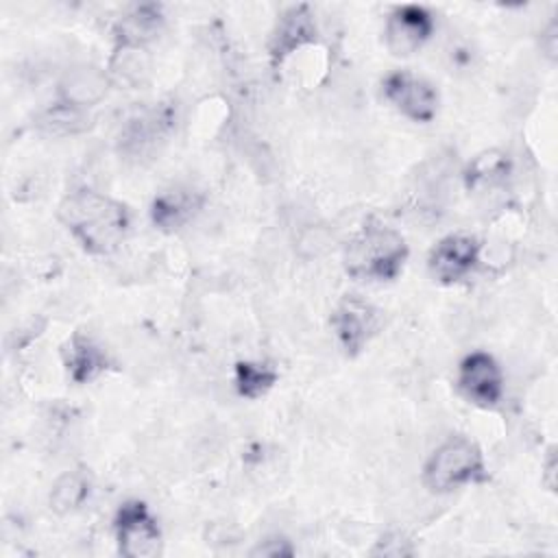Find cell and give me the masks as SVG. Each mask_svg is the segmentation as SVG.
Masks as SVG:
<instances>
[{
	"mask_svg": "<svg viewBox=\"0 0 558 558\" xmlns=\"http://www.w3.org/2000/svg\"><path fill=\"white\" fill-rule=\"evenodd\" d=\"M57 218L92 255L113 253L131 227V216L124 203L89 187L70 192L59 203Z\"/></svg>",
	"mask_w": 558,
	"mask_h": 558,
	"instance_id": "1",
	"label": "cell"
},
{
	"mask_svg": "<svg viewBox=\"0 0 558 558\" xmlns=\"http://www.w3.org/2000/svg\"><path fill=\"white\" fill-rule=\"evenodd\" d=\"M408 259L405 238L377 216H368L344 246V270L362 281H392Z\"/></svg>",
	"mask_w": 558,
	"mask_h": 558,
	"instance_id": "2",
	"label": "cell"
},
{
	"mask_svg": "<svg viewBox=\"0 0 558 558\" xmlns=\"http://www.w3.org/2000/svg\"><path fill=\"white\" fill-rule=\"evenodd\" d=\"M484 477V456L466 436H449L423 464V484L432 493H451Z\"/></svg>",
	"mask_w": 558,
	"mask_h": 558,
	"instance_id": "3",
	"label": "cell"
},
{
	"mask_svg": "<svg viewBox=\"0 0 558 558\" xmlns=\"http://www.w3.org/2000/svg\"><path fill=\"white\" fill-rule=\"evenodd\" d=\"M118 551L126 558H155L161 551V530L148 506L140 499L124 501L113 519Z\"/></svg>",
	"mask_w": 558,
	"mask_h": 558,
	"instance_id": "4",
	"label": "cell"
},
{
	"mask_svg": "<svg viewBox=\"0 0 558 558\" xmlns=\"http://www.w3.org/2000/svg\"><path fill=\"white\" fill-rule=\"evenodd\" d=\"M174 129V107L155 102L153 107L137 109L120 131V150L126 157H153Z\"/></svg>",
	"mask_w": 558,
	"mask_h": 558,
	"instance_id": "5",
	"label": "cell"
},
{
	"mask_svg": "<svg viewBox=\"0 0 558 558\" xmlns=\"http://www.w3.org/2000/svg\"><path fill=\"white\" fill-rule=\"evenodd\" d=\"M384 98L408 120L427 124L438 113V89L423 76L408 70L390 72L384 83Z\"/></svg>",
	"mask_w": 558,
	"mask_h": 558,
	"instance_id": "6",
	"label": "cell"
},
{
	"mask_svg": "<svg viewBox=\"0 0 558 558\" xmlns=\"http://www.w3.org/2000/svg\"><path fill=\"white\" fill-rule=\"evenodd\" d=\"M456 384L469 403L484 410L497 408L504 397V373L497 360L486 351H473L462 357Z\"/></svg>",
	"mask_w": 558,
	"mask_h": 558,
	"instance_id": "7",
	"label": "cell"
},
{
	"mask_svg": "<svg viewBox=\"0 0 558 558\" xmlns=\"http://www.w3.org/2000/svg\"><path fill=\"white\" fill-rule=\"evenodd\" d=\"M379 310L357 294L342 296L331 314V329L347 355H357L379 331Z\"/></svg>",
	"mask_w": 558,
	"mask_h": 558,
	"instance_id": "8",
	"label": "cell"
},
{
	"mask_svg": "<svg viewBox=\"0 0 558 558\" xmlns=\"http://www.w3.org/2000/svg\"><path fill=\"white\" fill-rule=\"evenodd\" d=\"M482 244L475 235L469 233H451L438 240V244L429 251L427 270L434 281L451 286L466 279L477 262H480Z\"/></svg>",
	"mask_w": 558,
	"mask_h": 558,
	"instance_id": "9",
	"label": "cell"
},
{
	"mask_svg": "<svg viewBox=\"0 0 558 558\" xmlns=\"http://www.w3.org/2000/svg\"><path fill=\"white\" fill-rule=\"evenodd\" d=\"M434 33V17L425 7L401 4L395 7L384 26V41L395 57H410L418 52Z\"/></svg>",
	"mask_w": 558,
	"mask_h": 558,
	"instance_id": "10",
	"label": "cell"
},
{
	"mask_svg": "<svg viewBox=\"0 0 558 558\" xmlns=\"http://www.w3.org/2000/svg\"><path fill=\"white\" fill-rule=\"evenodd\" d=\"M111 85L113 83L107 70H100L92 63H78L65 70V74L61 76L57 87V94H59L57 100L87 111L89 107L98 105L107 96Z\"/></svg>",
	"mask_w": 558,
	"mask_h": 558,
	"instance_id": "11",
	"label": "cell"
},
{
	"mask_svg": "<svg viewBox=\"0 0 558 558\" xmlns=\"http://www.w3.org/2000/svg\"><path fill=\"white\" fill-rule=\"evenodd\" d=\"M203 207V194L194 187L174 185L161 190L150 205V220L161 231H177L185 227Z\"/></svg>",
	"mask_w": 558,
	"mask_h": 558,
	"instance_id": "12",
	"label": "cell"
},
{
	"mask_svg": "<svg viewBox=\"0 0 558 558\" xmlns=\"http://www.w3.org/2000/svg\"><path fill=\"white\" fill-rule=\"evenodd\" d=\"M316 24L307 4H294L286 9L272 31L270 37V59L272 63H281L288 54L299 50L301 46L314 41Z\"/></svg>",
	"mask_w": 558,
	"mask_h": 558,
	"instance_id": "13",
	"label": "cell"
},
{
	"mask_svg": "<svg viewBox=\"0 0 558 558\" xmlns=\"http://www.w3.org/2000/svg\"><path fill=\"white\" fill-rule=\"evenodd\" d=\"M61 353H63V366L68 371V377L74 384L94 381L109 364V357L102 351V347L83 333H74L63 344Z\"/></svg>",
	"mask_w": 558,
	"mask_h": 558,
	"instance_id": "14",
	"label": "cell"
},
{
	"mask_svg": "<svg viewBox=\"0 0 558 558\" xmlns=\"http://www.w3.org/2000/svg\"><path fill=\"white\" fill-rule=\"evenodd\" d=\"M163 22L166 17H163L161 4H155V2L135 4L116 22L113 26L116 44L146 46L161 33Z\"/></svg>",
	"mask_w": 558,
	"mask_h": 558,
	"instance_id": "15",
	"label": "cell"
},
{
	"mask_svg": "<svg viewBox=\"0 0 558 558\" xmlns=\"http://www.w3.org/2000/svg\"><path fill=\"white\" fill-rule=\"evenodd\" d=\"M107 74L111 83L124 85V87H142L153 76V57L146 50V46H131V44H116Z\"/></svg>",
	"mask_w": 558,
	"mask_h": 558,
	"instance_id": "16",
	"label": "cell"
},
{
	"mask_svg": "<svg viewBox=\"0 0 558 558\" xmlns=\"http://www.w3.org/2000/svg\"><path fill=\"white\" fill-rule=\"evenodd\" d=\"M35 126L46 135L65 137V135H76V133L87 131L89 116L85 109H78V107L57 100L54 105H50L37 113Z\"/></svg>",
	"mask_w": 558,
	"mask_h": 558,
	"instance_id": "17",
	"label": "cell"
},
{
	"mask_svg": "<svg viewBox=\"0 0 558 558\" xmlns=\"http://www.w3.org/2000/svg\"><path fill=\"white\" fill-rule=\"evenodd\" d=\"M89 490H92V482L85 471H78V469L65 471L52 482L48 504L57 514H68L78 510L87 501Z\"/></svg>",
	"mask_w": 558,
	"mask_h": 558,
	"instance_id": "18",
	"label": "cell"
},
{
	"mask_svg": "<svg viewBox=\"0 0 558 558\" xmlns=\"http://www.w3.org/2000/svg\"><path fill=\"white\" fill-rule=\"evenodd\" d=\"M235 390L244 399L264 397L277 381V368L264 360H240L233 373Z\"/></svg>",
	"mask_w": 558,
	"mask_h": 558,
	"instance_id": "19",
	"label": "cell"
},
{
	"mask_svg": "<svg viewBox=\"0 0 558 558\" xmlns=\"http://www.w3.org/2000/svg\"><path fill=\"white\" fill-rule=\"evenodd\" d=\"M510 170V161L499 150H484L480 153L464 174L469 190H490L506 181Z\"/></svg>",
	"mask_w": 558,
	"mask_h": 558,
	"instance_id": "20",
	"label": "cell"
},
{
	"mask_svg": "<svg viewBox=\"0 0 558 558\" xmlns=\"http://www.w3.org/2000/svg\"><path fill=\"white\" fill-rule=\"evenodd\" d=\"M377 556H410L412 547L410 541H405L401 534H388L381 541H377V547L373 549Z\"/></svg>",
	"mask_w": 558,
	"mask_h": 558,
	"instance_id": "21",
	"label": "cell"
},
{
	"mask_svg": "<svg viewBox=\"0 0 558 558\" xmlns=\"http://www.w3.org/2000/svg\"><path fill=\"white\" fill-rule=\"evenodd\" d=\"M251 554H253V556H270V558H277V556H292V554H294V547H292L290 541H286L283 536H272V538L259 541L257 547H255Z\"/></svg>",
	"mask_w": 558,
	"mask_h": 558,
	"instance_id": "22",
	"label": "cell"
},
{
	"mask_svg": "<svg viewBox=\"0 0 558 558\" xmlns=\"http://www.w3.org/2000/svg\"><path fill=\"white\" fill-rule=\"evenodd\" d=\"M556 33H558L556 22H549L547 33H545V41H541V44H543V48H545V52H547L549 57H554V54H556Z\"/></svg>",
	"mask_w": 558,
	"mask_h": 558,
	"instance_id": "23",
	"label": "cell"
}]
</instances>
